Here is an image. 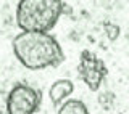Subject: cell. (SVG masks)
<instances>
[{"instance_id":"6da1fadb","label":"cell","mask_w":129,"mask_h":114,"mask_svg":"<svg viewBox=\"0 0 129 114\" xmlns=\"http://www.w3.org/2000/svg\"><path fill=\"white\" fill-rule=\"evenodd\" d=\"M11 45L16 60L31 71L58 68L66 60L61 45L50 32H19Z\"/></svg>"},{"instance_id":"7a4b0ae2","label":"cell","mask_w":129,"mask_h":114,"mask_svg":"<svg viewBox=\"0 0 129 114\" xmlns=\"http://www.w3.org/2000/svg\"><path fill=\"white\" fill-rule=\"evenodd\" d=\"M64 7L61 0H19L16 24L23 32H48L58 23Z\"/></svg>"},{"instance_id":"3957f363","label":"cell","mask_w":129,"mask_h":114,"mask_svg":"<svg viewBox=\"0 0 129 114\" xmlns=\"http://www.w3.org/2000/svg\"><path fill=\"white\" fill-rule=\"evenodd\" d=\"M42 92L27 84H16L7 95L8 114H36L40 108Z\"/></svg>"},{"instance_id":"277c9868","label":"cell","mask_w":129,"mask_h":114,"mask_svg":"<svg viewBox=\"0 0 129 114\" xmlns=\"http://www.w3.org/2000/svg\"><path fill=\"white\" fill-rule=\"evenodd\" d=\"M78 74L84 84L89 87V90L97 92L102 87L103 80L108 76L107 64L103 60H100L94 51L90 50H82L79 56V64H78Z\"/></svg>"},{"instance_id":"5b68a950","label":"cell","mask_w":129,"mask_h":114,"mask_svg":"<svg viewBox=\"0 0 129 114\" xmlns=\"http://www.w3.org/2000/svg\"><path fill=\"white\" fill-rule=\"evenodd\" d=\"M74 90V84L70 79H58L48 88V96L53 106H61L64 103V100L73 93Z\"/></svg>"},{"instance_id":"8992f818","label":"cell","mask_w":129,"mask_h":114,"mask_svg":"<svg viewBox=\"0 0 129 114\" xmlns=\"http://www.w3.org/2000/svg\"><path fill=\"white\" fill-rule=\"evenodd\" d=\"M56 114H90L86 103L81 100H66L61 106H58Z\"/></svg>"},{"instance_id":"52a82bcc","label":"cell","mask_w":129,"mask_h":114,"mask_svg":"<svg viewBox=\"0 0 129 114\" xmlns=\"http://www.w3.org/2000/svg\"><path fill=\"white\" fill-rule=\"evenodd\" d=\"M103 31L107 34L108 40H116L119 37V26L118 24H113V23H103Z\"/></svg>"},{"instance_id":"ba28073f","label":"cell","mask_w":129,"mask_h":114,"mask_svg":"<svg viewBox=\"0 0 129 114\" xmlns=\"http://www.w3.org/2000/svg\"><path fill=\"white\" fill-rule=\"evenodd\" d=\"M99 103L102 104L105 109H111L113 103H115V95H113L111 92H107V93H102V95L99 96Z\"/></svg>"}]
</instances>
